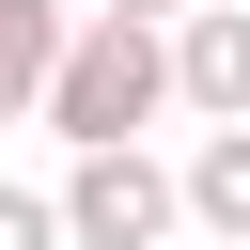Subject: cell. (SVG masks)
<instances>
[{"instance_id": "6da1fadb", "label": "cell", "mask_w": 250, "mask_h": 250, "mask_svg": "<svg viewBox=\"0 0 250 250\" xmlns=\"http://www.w3.org/2000/svg\"><path fill=\"white\" fill-rule=\"evenodd\" d=\"M172 109V16H78L62 31V62H47V94H31V125L47 141H141Z\"/></svg>"}, {"instance_id": "7a4b0ae2", "label": "cell", "mask_w": 250, "mask_h": 250, "mask_svg": "<svg viewBox=\"0 0 250 250\" xmlns=\"http://www.w3.org/2000/svg\"><path fill=\"white\" fill-rule=\"evenodd\" d=\"M78 172H62V234L78 250H156V234H188V188L141 156V141H62Z\"/></svg>"}, {"instance_id": "3957f363", "label": "cell", "mask_w": 250, "mask_h": 250, "mask_svg": "<svg viewBox=\"0 0 250 250\" xmlns=\"http://www.w3.org/2000/svg\"><path fill=\"white\" fill-rule=\"evenodd\" d=\"M172 109L188 125H234L250 109V0H188L172 16Z\"/></svg>"}, {"instance_id": "277c9868", "label": "cell", "mask_w": 250, "mask_h": 250, "mask_svg": "<svg viewBox=\"0 0 250 250\" xmlns=\"http://www.w3.org/2000/svg\"><path fill=\"white\" fill-rule=\"evenodd\" d=\"M172 188H188V219H203V234H234V250H250V109H234V125H203Z\"/></svg>"}, {"instance_id": "5b68a950", "label": "cell", "mask_w": 250, "mask_h": 250, "mask_svg": "<svg viewBox=\"0 0 250 250\" xmlns=\"http://www.w3.org/2000/svg\"><path fill=\"white\" fill-rule=\"evenodd\" d=\"M62 0H0V125H31V94H47V62H62Z\"/></svg>"}, {"instance_id": "8992f818", "label": "cell", "mask_w": 250, "mask_h": 250, "mask_svg": "<svg viewBox=\"0 0 250 250\" xmlns=\"http://www.w3.org/2000/svg\"><path fill=\"white\" fill-rule=\"evenodd\" d=\"M0 250H78L62 234V188H0Z\"/></svg>"}, {"instance_id": "52a82bcc", "label": "cell", "mask_w": 250, "mask_h": 250, "mask_svg": "<svg viewBox=\"0 0 250 250\" xmlns=\"http://www.w3.org/2000/svg\"><path fill=\"white\" fill-rule=\"evenodd\" d=\"M109 16H188V0H109Z\"/></svg>"}]
</instances>
